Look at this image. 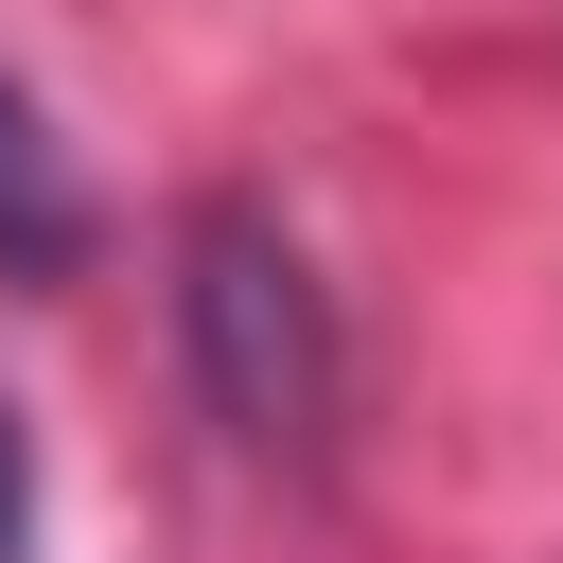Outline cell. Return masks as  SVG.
Masks as SVG:
<instances>
[{
	"instance_id": "cell-2",
	"label": "cell",
	"mask_w": 563,
	"mask_h": 563,
	"mask_svg": "<svg viewBox=\"0 0 563 563\" xmlns=\"http://www.w3.org/2000/svg\"><path fill=\"white\" fill-rule=\"evenodd\" d=\"M0 264H70V176H53L18 88H0Z\"/></svg>"
},
{
	"instance_id": "cell-1",
	"label": "cell",
	"mask_w": 563,
	"mask_h": 563,
	"mask_svg": "<svg viewBox=\"0 0 563 563\" xmlns=\"http://www.w3.org/2000/svg\"><path fill=\"white\" fill-rule=\"evenodd\" d=\"M176 352H194V387H211V422L246 457H317L334 440V387L352 369H334V299H317V264H299L282 211L211 194L176 229Z\"/></svg>"
},
{
	"instance_id": "cell-3",
	"label": "cell",
	"mask_w": 563,
	"mask_h": 563,
	"mask_svg": "<svg viewBox=\"0 0 563 563\" xmlns=\"http://www.w3.org/2000/svg\"><path fill=\"white\" fill-rule=\"evenodd\" d=\"M0 563H35V440H18V405H0Z\"/></svg>"
}]
</instances>
